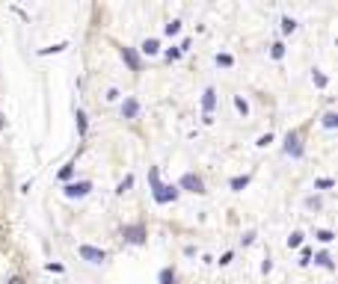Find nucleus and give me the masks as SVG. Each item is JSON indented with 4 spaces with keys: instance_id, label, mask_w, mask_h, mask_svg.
Instances as JSON below:
<instances>
[{
    "instance_id": "1",
    "label": "nucleus",
    "mask_w": 338,
    "mask_h": 284,
    "mask_svg": "<svg viewBox=\"0 0 338 284\" xmlns=\"http://www.w3.org/2000/svg\"><path fill=\"white\" fill-rule=\"evenodd\" d=\"M282 151H285L288 157H294V160H299V157L306 154V148H303V142H299V133H297V130H288V133H285Z\"/></svg>"
},
{
    "instance_id": "2",
    "label": "nucleus",
    "mask_w": 338,
    "mask_h": 284,
    "mask_svg": "<svg viewBox=\"0 0 338 284\" xmlns=\"http://www.w3.org/2000/svg\"><path fill=\"white\" fill-rule=\"evenodd\" d=\"M145 237H148V231H145V225H125L122 228V240L128 243V246H142L145 243Z\"/></svg>"
},
{
    "instance_id": "3",
    "label": "nucleus",
    "mask_w": 338,
    "mask_h": 284,
    "mask_svg": "<svg viewBox=\"0 0 338 284\" xmlns=\"http://www.w3.org/2000/svg\"><path fill=\"white\" fill-rule=\"evenodd\" d=\"M178 190H187V193H196V195H205V181L199 175H193V172H187V175H181V181H178Z\"/></svg>"
},
{
    "instance_id": "4",
    "label": "nucleus",
    "mask_w": 338,
    "mask_h": 284,
    "mask_svg": "<svg viewBox=\"0 0 338 284\" xmlns=\"http://www.w3.org/2000/svg\"><path fill=\"white\" fill-rule=\"evenodd\" d=\"M78 255H80L86 264H104V261H107V252H104V248H95V246H89V243H83V246L78 248Z\"/></svg>"
},
{
    "instance_id": "5",
    "label": "nucleus",
    "mask_w": 338,
    "mask_h": 284,
    "mask_svg": "<svg viewBox=\"0 0 338 284\" xmlns=\"http://www.w3.org/2000/svg\"><path fill=\"white\" fill-rule=\"evenodd\" d=\"M62 193H65V198H86V195L92 193V184H89V181H78V184H65V187H62Z\"/></svg>"
},
{
    "instance_id": "6",
    "label": "nucleus",
    "mask_w": 338,
    "mask_h": 284,
    "mask_svg": "<svg viewBox=\"0 0 338 284\" xmlns=\"http://www.w3.org/2000/svg\"><path fill=\"white\" fill-rule=\"evenodd\" d=\"M178 193H181L178 187H172V184H160L152 195H155V201H158V204H169V201H175V198H178Z\"/></svg>"
},
{
    "instance_id": "7",
    "label": "nucleus",
    "mask_w": 338,
    "mask_h": 284,
    "mask_svg": "<svg viewBox=\"0 0 338 284\" xmlns=\"http://www.w3.org/2000/svg\"><path fill=\"white\" fill-rule=\"evenodd\" d=\"M214 106H217V89H205L202 92V113H205V119H211V113H214Z\"/></svg>"
},
{
    "instance_id": "8",
    "label": "nucleus",
    "mask_w": 338,
    "mask_h": 284,
    "mask_svg": "<svg viewBox=\"0 0 338 284\" xmlns=\"http://www.w3.org/2000/svg\"><path fill=\"white\" fill-rule=\"evenodd\" d=\"M137 116H139V101L134 95H128L122 101V119H137Z\"/></svg>"
},
{
    "instance_id": "9",
    "label": "nucleus",
    "mask_w": 338,
    "mask_h": 284,
    "mask_svg": "<svg viewBox=\"0 0 338 284\" xmlns=\"http://www.w3.org/2000/svg\"><path fill=\"white\" fill-rule=\"evenodd\" d=\"M119 53H122V59L128 62L131 71H139V53H137L134 48H119Z\"/></svg>"
},
{
    "instance_id": "10",
    "label": "nucleus",
    "mask_w": 338,
    "mask_h": 284,
    "mask_svg": "<svg viewBox=\"0 0 338 284\" xmlns=\"http://www.w3.org/2000/svg\"><path fill=\"white\" fill-rule=\"evenodd\" d=\"M139 51H142L145 56H155V53L160 51V42H158V39H145V42L139 45Z\"/></svg>"
},
{
    "instance_id": "11",
    "label": "nucleus",
    "mask_w": 338,
    "mask_h": 284,
    "mask_svg": "<svg viewBox=\"0 0 338 284\" xmlns=\"http://www.w3.org/2000/svg\"><path fill=\"white\" fill-rule=\"evenodd\" d=\"M249 187V175H238V178H232V190L235 193H243Z\"/></svg>"
},
{
    "instance_id": "12",
    "label": "nucleus",
    "mask_w": 338,
    "mask_h": 284,
    "mask_svg": "<svg viewBox=\"0 0 338 284\" xmlns=\"http://www.w3.org/2000/svg\"><path fill=\"white\" fill-rule=\"evenodd\" d=\"M74 119H78V133H80V136H86V130H89L86 113H83V110H78V113H74Z\"/></svg>"
},
{
    "instance_id": "13",
    "label": "nucleus",
    "mask_w": 338,
    "mask_h": 284,
    "mask_svg": "<svg viewBox=\"0 0 338 284\" xmlns=\"http://www.w3.org/2000/svg\"><path fill=\"white\" fill-rule=\"evenodd\" d=\"M315 264L323 266V269H335V264H332V258H329L326 252H318V255H315Z\"/></svg>"
},
{
    "instance_id": "14",
    "label": "nucleus",
    "mask_w": 338,
    "mask_h": 284,
    "mask_svg": "<svg viewBox=\"0 0 338 284\" xmlns=\"http://www.w3.org/2000/svg\"><path fill=\"white\" fill-rule=\"evenodd\" d=\"M312 83H315L318 89H326V83H329V77L323 74V71H318V68H315V71H312Z\"/></svg>"
},
{
    "instance_id": "15",
    "label": "nucleus",
    "mask_w": 338,
    "mask_h": 284,
    "mask_svg": "<svg viewBox=\"0 0 338 284\" xmlns=\"http://www.w3.org/2000/svg\"><path fill=\"white\" fill-rule=\"evenodd\" d=\"M297 27H299V24H297V21H294L291 15H285V18H282V33H285V36H291V33H297Z\"/></svg>"
},
{
    "instance_id": "16",
    "label": "nucleus",
    "mask_w": 338,
    "mask_h": 284,
    "mask_svg": "<svg viewBox=\"0 0 338 284\" xmlns=\"http://www.w3.org/2000/svg\"><path fill=\"white\" fill-rule=\"evenodd\" d=\"M158 281H160V284H175V272H172V269L166 266V269H160V275H158Z\"/></svg>"
},
{
    "instance_id": "17",
    "label": "nucleus",
    "mask_w": 338,
    "mask_h": 284,
    "mask_svg": "<svg viewBox=\"0 0 338 284\" xmlns=\"http://www.w3.org/2000/svg\"><path fill=\"white\" fill-rule=\"evenodd\" d=\"M235 110H238L240 116H249V104H246L240 95H235Z\"/></svg>"
},
{
    "instance_id": "18",
    "label": "nucleus",
    "mask_w": 338,
    "mask_h": 284,
    "mask_svg": "<svg viewBox=\"0 0 338 284\" xmlns=\"http://www.w3.org/2000/svg\"><path fill=\"white\" fill-rule=\"evenodd\" d=\"M299 246H303V231H294L288 237V248H299Z\"/></svg>"
},
{
    "instance_id": "19",
    "label": "nucleus",
    "mask_w": 338,
    "mask_h": 284,
    "mask_svg": "<svg viewBox=\"0 0 338 284\" xmlns=\"http://www.w3.org/2000/svg\"><path fill=\"white\" fill-rule=\"evenodd\" d=\"M65 48H68V45H65V42H60V45H54V48H42V51H39V56H48V53H62Z\"/></svg>"
},
{
    "instance_id": "20",
    "label": "nucleus",
    "mask_w": 338,
    "mask_h": 284,
    "mask_svg": "<svg viewBox=\"0 0 338 284\" xmlns=\"http://www.w3.org/2000/svg\"><path fill=\"white\" fill-rule=\"evenodd\" d=\"M217 65H222V68H232V65H235L232 53H217Z\"/></svg>"
},
{
    "instance_id": "21",
    "label": "nucleus",
    "mask_w": 338,
    "mask_h": 284,
    "mask_svg": "<svg viewBox=\"0 0 338 284\" xmlns=\"http://www.w3.org/2000/svg\"><path fill=\"white\" fill-rule=\"evenodd\" d=\"M131 187H134V175H128V178H125V181H122V184L116 187V193H119V195H125V193H128Z\"/></svg>"
},
{
    "instance_id": "22",
    "label": "nucleus",
    "mask_w": 338,
    "mask_h": 284,
    "mask_svg": "<svg viewBox=\"0 0 338 284\" xmlns=\"http://www.w3.org/2000/svg\"><path fill=\"white\" fill-rule=\"evenodd\" d=\"M163 33H166V36H178V33H181V21H169V24L163 27Z\"/></svg>"
},
{
    "instance_id": "23",
    "label": "nucleus",
    "mask_w": 338,
    "mask_h": 284,
    "mask_svg": "<svg viewBox=\"0 0 338 284\" xmlns=\"http://www.w3.org/2000/svg\"><path fill=\"white\" fill-rule=\"evenodd\" d=\"M270 56H273V59H282V56H285V45H282V42L270 45Z\"/></svg>"
},
{
    "instance_id": "24",
    "label": "nucleus",
    "mask_w": 338,
    "mask_h": 284,
    "mask_svg": "<svg viewBox=\"0 0 338 284\" xmlns=\"http://www.w3.org/2000/svg\"><path fill=\"white\" fill-rule=\"evenodd\" d=\"M306 207H309V210H320V207H323L320 195H309V198H306Z\"/></svg>"
},
{
    "instance_id": "25",
    "label": "nucleus",
    "mask_w": 338,
    "mask_h": 284,
    "mask_svg": "<svg viewBox=\"0 0 338 284\" xmlns=\"http://www.w3.org/2000/svg\"><path fill=\"white\" fill-rule=\"evenodd\" d=\"M71 175H74V163H65V166L60 169V181H68Z\"/></svg>"
},
{
    "instance_id": "26",
    "label": "nucleus",
    "mask_w": 338,
    "mask_h": 284,
    "mask_svg": "<svg viewBox=\"0 0 338 284\" xmlns=\"http://www.w3.org/2000/svg\"><path fill=\"white\" fill-rule=\"evenodd\" d=\"M335 124H338V113H326V116H323V127H329V130H332Z\"/></svg>"
},
{
    "instance_id": "27",
    "label": "nucleus",
    "mask_w": 338,
    "mask_h": 284,
    "mask_svg": "<svg viewBox=\"0 0 338 284\" xmlns=\"http://www.w3.org/2000/svg\"><path fill=\"white\" fill-rule=\"evenodd\" d=\"M315 237H318L320 243H332V240H335V234H332V231H326V228H320V231H318Z\"/></svg>"
},
{
    "instance_id": "28",
    "label": "nucleus",
    "mask_w": 338,
    "mask_h": 284,
    "mask_svg": "<svg viewBox=\"0 0 338 284\" xmlns=\"http://www.w3.org/2000/svg\"><path fill=\"white\" fill-rule=\"evenodd\" d=\"M335 181H332V178H318V181H315V190H329Z\"/></svg>"
},
{
    "instance_id": "29",
    "label": "nucleus",
    "mask_w": 338,
    "mask_h": 284,
    "mask_svg": "<svg viewBox=\"0 0 338 284\" xmlns=\"http://www.w3.org/2000/svg\"><path fill=\"white\" fill-rule=\"evenodd\" d=\"M270 142H273V133H264V136H258V142H255V145H258V148H267Z\"/></svg>"
},
{
    "instance_id": "30",
    "label": "nucleus",
    "mask_w": 338,
    "mask_h": 284,
    "mask_svg": "<svg viewBox=\"0 0 338 284\" xmlns=\"http://www.w3.org/2000/svg\"><path fill=\"white\" fill-rule=\"evenodd\" d=\"M178 56H181V48H169V51H166V59H169V62H175Z\"/></svg>"
},
{
    "instance_id": "31",
    "label": "nucleus",
    "mask_w": 338,
    "mask_h": 284,
    "mask_svg": "<svg viewBox=\"0 0 338 284\" xmlns=\"http://www.w3.org/2000/svg\"><path fill=\"white\" fill-rule=\"evenodd\" d=\"M312 261V248H303V258H299V264H309Z\"/></svg>"
},
{
    "instance_id": "32",
    "label": "nucleus",
    "mask_w": 338,
    "mask_h": 284,
    "mask_svg": "<svg viewBox=\"0 0 338 284\" xmlns=\"http://www.w3.org/2000/svg\"><path fill=\"white\" fill-rule=\"evenodd\" d=\"M270 269H273V261H270V258H267V261H264V264H261V272H264V275H267V272H270Z\"/></svg>"
},
{
    "instance_id": "33",
    "label": "nucleus",
    "mask_w": 338,
    "mask_h": 284,
    "mask_svg": "<svg viewBox=\"0 0 338 284\" xmlns=\"http://www.w3.org/2000/svg\"><path fill=\"white\" fill-rule=\"evenodd\" d=\"M252 240H255V231H246V234H243V246H249Z\"/></svg>"
},
{
    "instance_id": "34",
    "label": "nucleus",
    "mask_w": 338,
    "mask_h": 284,
    "mask_svg": "<svg viewBox=\"0 0 338 284\" xmlns=\"http://www.w3.org/2000/svg\"><path fill=\"white\" fill-rule=\"evenodd\" d=\"M6 284H27V281H24V278H21V275H12V278H9V281H6Z\"/></svg>"
},
{
    "instance_id": "35",
    "label": "nucleus",
    "mask_w": 338,
    "mask_h": 284,
    "mask_svg": "<svg viewBox=\"0 0 338 284\" xmlns=\"http://www.w3.org/2000/svg\"><path fill=\"white\" fill-rule=\"evenodd\" d=\"M0 124H3V116H0Z\"/></svg>"
}]
</instances>
